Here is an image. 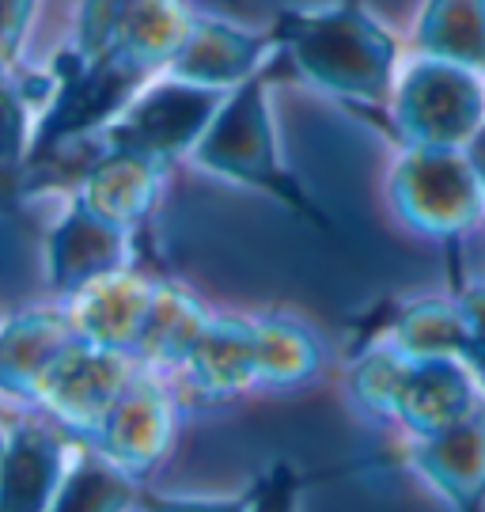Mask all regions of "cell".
<instances>
[{"label": "cell", "mask_w": 485, "mask_h": 512, "mask_svg": "<svg viewBox=\"0 0 485 512\" xmlns=\"http://www.w3.org/2000/svg\"><path fill=\"white\" fill-rule=\"evenodd\" d=\"M190 23L194 12L182 0H141L107 54L50 84L54 99L31 137V194L46 186L72 148L95 141L156 76L167 73Z\"/></svg>", "instance_id": "cell-1"}, {"label": "cell", "mask_w": 485, "mask_h": 512, "mask_svg": "<svg viewBox=\"0 0 485 512\" xmlns=\"http://www.w3.org/2000/svg\"><path fill=\"white\" fill-rule=\"evenodd\" d=\"M292 73L349 114L391 137V99L402 73V46L364 0L285 8L270 23Z\"/></svg>", "instance_id": "cell-2"}, {"label": "cell", "mask_w": 485, "mask_h": 512, "mask_svg": "<svg viewBox=\"0 0 485 512\" xmlns=\"http://www.w3.org/2000/svg\"><path fill=\"white\" fill-rule=\"evenodd\" d=\"M281 69H285V57L277 54L251 80H243L239 88H232L190 160L201 171L220 175L228 183L247 186V190H258V194L273 198L277 205H285L292 217L330 232L334 220L326 217V209L311 198V190L300 183V175L285 164L281 145H277L270 84L281 76Z\"/></svg>", "instance_id": "cell-3"}, {"label": "cell", "mask_w": 485, "mask_h": 512, "mask_svg": "<svg viewBox=\"0 0 485 512\" xmlns=\"http://www.w3.org/2000/svg\"><path fill=\"white\" fill-rule=\"evenodd\" d=\"M349 395L406 440L436 437L482 406V387L459 357H410L391 346H360L349 365Z\"/></svg>", "instance_id": "cell-4"}, {"label": "cell", "mask_w": 485, "mask_h": 512, "mask_svg": "<svg viewBox=\"0 0 485 512\" xmlns=\"http://www.w3.org/2000/svg\"><path fill=\"white\" fill-rule=\"evenodd\" d=\"M398 220L451 251V285L459 274V243L485 217V194L467 148H398L387 179Z\"/></svg>", "instance_id": "cell-5"}, {"label": "cell", "mask_w": 485, "mask_h": 512, "mask_svg": "<svg viewBox=\"0 0 485 512\" xmlns=\"http://www.w3.org/2000/svg\"><path fill=\"white\" fill-rule=\"evenodd\" d=\"M485 126V73L414 54L391 99V141L398 148H470Z\"/></svg>", "instance_id": "cell-6"}, {"label": "cell", "mask_w": 485, "mask_h": 512, "mask_svg": "<svg viewBox=\"0 0 485 512\" xmlns=\"http://www.w3.org/2000/svg\"><path fill=\"white\" fill-rule=\"evenodd\" d=\"M224 99L228 92L198 88L175 76H156L95 141L141 152L148 160L171 167L182 156H194Z\"/></svg>", "instance_id": "cell-7"}, {"label": "cell", "mask_w": 485, "mask_h": 512, "mask_svg": "<svg viewBox=\"0 0 485 512\" xmlns=\"http://www.w3.org/2000/svg\"><path fill=\"white\" fill-rule=\"evenodd\" d=\"M144 368V361L129 353H114L95 342H76L65 353V361L50 372V380L38 395V406L50 410L72 437L88 440L99 433L110 406L129 387V380Z\"/></svg>", "instance_id": "cell-8"}, {"label": "cell", "mask_w": 485, "mask_h": 512, "mask_svg": "<svg viewBox=\"0 0 485 512\" xmlns=\"http://www.w3.org/2000/svg\"><path fill=\"white\" fill-rule=\"evenodd\" d=\"M129 228L95 213L84 198L72 194L65 217L46 239V270H50V289L65 304L91 289L95 281L126 270Z\"/></svg>", "instance_id": "cell-9"}, {"label": "cell", "mask_w": 485, "mask_h": 512, "mask_svg": "<svg viewBox=\"0 0 485 512\" xmlns=\"http://www.w3.org/2000/svg\"><path fill=\"white\" fill-rule=\"evenodd\" d=\"M171 437H175V406L156 384L152 365H144L118 395V403L110 406L99 433L91 437V448L126 467L129 475H144L167 456Z\"/></svg>", "instance_id": "cell-10"}, {"label": "cell", "mask_w": 485, "mask_h": 512, "mask_svg": "<svg viewBox=\"0 0 485 512\" xmlns=\"http://www.w3.org/2000/svg\"><path fill=\"white\" fill-rule=\"evenodd\" d=\"M277 54L281 50H277L273 27L247 31V27H232V23H220V19L194 16L179 54L171 57L163 76H175V80L198 84V88L232 92L243 80H251L262 65H270Z\"/></svg>", "instance_id": "cell-11"}, {"label": "cell", "mask_w": 485, "mask_h": 512, "mask_svg": "<svg viewBox=\"0 0 485 512\" xmlns=\"http://www.w3.org/2000/svg\"><path fill=\"white\" fill-rule=\"evenodd\" d=\"M402 459L451 512H485V399L444 433L406 440Z\"/></svg>", "instance_id": "cell-12"}, {"label": "cell", "mask_w": 485, "mask_h": 512, "mask_svg": "<svg viewBox=\"0 0 485 512\" xmlns=\"http://www.w3.org/2000/svg\"><path fill=\"white\" fill-rule=\"evenodd\" d=\"M76 342H84V334L76 327L69 304L23 311L8 319L0 330V395L38 406L50 372L65 361V353Z\"/></svg>", "instance_id": "cell-13"}, {"label": "cell", "mask_w": 485, "mask_h": 512, "mask_svg": "<svg viewBox=\"0 0 485 512\" xmlns=\"http://www.w3.org/2000/svg\"><path fill=\"white\" fill-rule=\"evenodd\" d=\"M391 346L410 357H467L474 330L455 293L391 300L376 308L360 327V346Z\"/></svg>", "instance_id": "cell-14"}, {"label": "cell", "mask_w": 485, "mask_h": 512, "mask_svg": "<svg viewBox=\"0 0 485 512\" xmlns=\"http://www.w3.org/2000/svg\"><path fill=\"white\" fill-rule=\"evenodd\" d=\"M160 289L163 281H152L126 266L69 300V311L88 342L141 361L144 338L160 304Z\"/></svg>", "instance_id": "cell-15"}, {"label": "cell", "mask_w": 485, "mask_h": 512, "mask_svg": "<svg viewBox=\"0 0 485 512\" xmlns=\"http://www.w3.org/2000/svg\"><path fill=\"white\" fill-rule=\"evenodd\" d=\"M163 175L167 167L141 152L99 141L95 156L76 171V198H84L95 213L133 232L152 217V209L160 202Z\"/></svg>", "instance_id": "cell-16"}, {"label": "cell", "mask_w": 485, "mask_h": 512, "mask_svg": "<svg viewBox=\"0 0 485 512\" xmlns=\"http://www.w3.org/2000/svg\"><path fill=\"white\" fill-rule=\"evenodd\" d=\"M186 376L209 399H232L258 387V319L213 315L186 361Z\"/></svg>", "instance_id": "cell-17"}, {"label": "cell", "mask_w": 485, "mask_h": 512, "mask_svg": "<svg viewBox=\"0 0 485 512\" xmlns=\"http://www.w3.org/2000/svg\"><path fill=\"white\" fill-rule=\"evenodd\" d=\"M65 475V444L42 425H16L0 463V512H50Z\"/></svg>", "instance_id": "cell-18"}, {"label": "cell", "mask_w": 485, "mask_h": 512, "mask_svg": "<svg viewBox=\"0 0 485 512\" xmlns=\"http://www.w3.org/2000/svg\"><path fill=\"white\" fill-rule=\"evenodd\" d=\"M414 50L485 73V0H425L414 23Z\"/></svg>", "instance_id": "cell-19"}, {"label": "cell", "mask_w": 485, "mask_h": 512, "mask_svg": "<svg viewBox=\"0 0 485 512\" xmlns=\"http://www.w3.org/2000/svg\"><path fill=\"white\" fill-rule=\"evenodd\" d=\"M31 103L27 88L0 73V217L19 213L31 198Z\"/></svg>", "instance_id": "cell-20"}, {"label": "cell", "mask_w": 485, "mask_h": 512, "mask_svg": "<svg viewBox=\"0 0 485 512\" xmlns=\"http://www.w3.org/2000/svg\"><path fill=\"white\" fill-rule=\"evenodd\" d=\"M137 501V475H129L126 467L91 448L69 467L50 512H126Z\"/></svg>", "instance_id": "cell-21"}, {"label": "cell", "mask_w": 485, "mask_h": 512, "mask_svg": "<svg viewBox=\"0 0 485 512\" xmlns=\"http://www.w3.org/2000/svg\"><path fill=\"white\" fill-rule=\"evenodd\" d=\"M323 349L315 334L285 315L258 319V387H300L315 380Z\"/></svg>", "instance_id": "cell-22"}, {"label": "cell", "mask_w": 485, "mask_h": 512, "mask_svg": "<svg viewBox=\"0 0 485 512\" xmlns=\"http://www.w3.org/2000/svg\"><path fill=\"white\" fill-rule=\"evenodd\" d=\"M209 319H213V315L201 308L186 289L163 281L160 304H156L152 327H148V338H144L141 361L144 365L186 368L190 353H194V346H198L201 330L209 327Z\"/></svg>", "instance_id": "cell-23"}, {"label": "cell", "mask_w": 485, "mask_h": 512, "mask_svg": "<svg viewBox=\"0 0 485 512\" xmlns=\"http://www.w3.org/2000/svg\"><path fill=\"white\" fill-rule=\"evenodd\" d=\"M137 4L141 0H80L69 42H65V50L50 65V84L91 65L99 54H107L110 46H114V38L126 31V23L137 12Z\"/></svg>", "instance_id": "cell-24"}, {"label": "cell", "mask_w": 485, "mask_h": 512, "mask_svg": "<svg viewBox=\"0 0 485 512\" xmlns=\"http://www.w3.org/2000/svg\"><path fill=\"white\" fill-rule=\"evenodd\" d=\"M307 478L288 467V463H277L266 475L254 482V505L251 512H296L300 509V494H304Z\"/></svg>", "instance_id": "cell-25"}, {"label": "cell", "mask_w": 485, "mask_h": 512, "mask_svg": "<svg viewBox=\"0 0 485 512\" xmlns=\"http://www.w3.org/2000/svg\"><path fill=\"white\" fill-rule=\"evenodd\" d=\"M38 0H0V73H8L23 54Z\"/></svg>", "instance_id": "cell-26"}, {"label": "cell", "mask_w": 485, "mask_h": 512, "mask_svg": "<svg viewBox=\"0 0 485 512\" xmlns=\"http://www.w3.org/2000/svg\"><path fill=\"white\" fill-rule=\"evenodd\" d=\"M144 512H251L254 505V486L243 497H228V501H198V497H160V494H141L137 501Z\"/></svg>", "instance_id": "cell-27"}, {"label": "cell", "mask_w": 485, "mask_h": 512, "mask_svg": "<svg viewBox=\"0 0 485 512\" xmlns=\"http://www.w3.org/2000/svg\"><path fill=\"white\" fill-rule=\"evenodd\" d=\"M451 293H455L459 308H463V315H467L470 330H474V342H485V281H470V277H463V281L451 285Z\"/></svg>", "instance_id": "cell-28"}, {"label": "cell", "mask_w": 485, "mask_h": 512, "mask_svg": "<svg viewBox=\"0 0 485 512\" xmlns=\"http://www.w3.org/2000/svg\"><path fill=\"white\" fill-rule=\"evenodd\" d=\"M463 361L470 365V372H474V380H478V387H482V395H485V342H474Z\"/></svg>", "instance_id": "cell-29"}, {"label": "cell", "mask_w": 485, "mask_h": 512, "mask_svg": "<svg viewBox=\"0 0 485 512\" xmlns=\"http://www.w3.org/2000/svg\"><path fill=\"white\" fill-rule=\"evenodd\" d=\"M470 160H474V171H478V183H482V194H485V126L478 129V137L470 141Z\"/></svg>", "instance_id": "cell-30"}, {"label": "cell", "mask_w": 485, "mask_h": 512, "mask_svg": "<svg viewBox=\"0 0 485 512\" xmlns=\"http://www.w3.org/2000/svg\"><path fill=\"white\" fill-rule=\"evenodd\" d=\"M4 452H8V437L0 433V463H4Z\"/></svg>", "instance_id": "cell-31"}]
</instances>
